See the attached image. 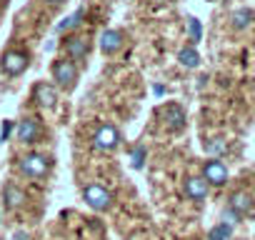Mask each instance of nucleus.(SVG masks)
Wrapping results in <instances>:
<instances>
[{
	"label": "nucleus",
	"mask_w": 255,
	"mask_h": 240,
	"mask_svg": "<svg viewBox=\"0 0 255 240\" xmlns=\"http://www.w3.org/2000/svg\"><path fill=\"white\" fill-rule=\"evenodd\" d=\"M0 240H3V238H0Z\"/></svg>",
	"instance_id": "cd10ccee"
},
{
	"label": "nucleus",
	"mask_w": 255,
	"mask_h": 240,
	"mask_svg": "<svg viewBox=\"0 0 255 240\" xmlns=\"http://www.w3.org/2000/svg\"><path fill=\"white\" fill-rule=\"evenodd\" d=\"M203 180L210 185V188H223L228 180H230V170L228 165L223 163V158H208L203 163Z\"/></svg>",
	"instance_id": "423d86ee"
},
{
	"label": "nucleus",
	"mask_w": 255,
	"mask_h": 240,
	"mask_svg": "<svg viewBox=\"0 0 255 240\" xmlns=\"http://www.w3.org/2000/svg\"><path fill=\"white\" fill-rule=\"evenodd\" d=\"M208 240H233V225L218 220V223L208 230Z\"/></svg>",
	"instance_id": "dca6fc26"
},
{
	"label": "nucleus",
	"mask_w": 255,
	"mask_h": 240,
	"mask_svg": "<svg viewBox=\"0 0 255 240\" xmlns=\"http://www.w3.org/2000/svg\"><path fill=\"white\" fill-rule=\"evenodd\" d=\"M183 193H185L188 200L203 203V200L210 195V185L203 180V175H188V178L183 180Z\"/></svg>",
	"instance_id": "9d476101"
},
{
	"label": "nucleus",
	"mask_w": 255,
	"mask_h": 240,
	"mask_svg": "<svg viewBox=\"0 0 255 240\" xmlns=\"http://www.w3.org/2000/svg\"><path fill=\"white\" fill-rule=\"evenodd\" d=\"M130 165L135 170H140L145 165V145H133L130 148Z\"/></svg>",
	"instance_id": "412c9836"
},
{
	"label": "nucleus",
	"mask_w": 255,
	"mask_h": 240,
	"mask_svg": "<svg viewBox=\"0 0 255 240\" xmlns=\"http://www.w3.org/2000/svg\"><path fill=\"white\" fill-rule=\"evenodd\" d=\"M205 150L210 153V158H223L228 153V143L223 138H213V140L205 143Z\"/></svg>",
	"instance_id": "6ab92c4d"
},
{
	"label": "nucleus",
	"mask_w": 255,
	"mask_h": 240,
	"mask_svg": "<svg viewBox=\"0 0 255 240\" xmlns=\"http://www.w3.org/2000/svg\"><path fill=\"white\" fill-rule=\"evenodd\" d=\"M123 43H125V33L118 30V28H108V30H103L98 48H100L103 55H115V53L123 50Z\"/></svg>",
	"instance_id": "9b49d317"
},
{
	"label": "nucleus",
	"mask_w": 255,
	"mask_h": 240,
	"mask_svg": "<svg viewBox=\"0 0 255 240\" xmlns=\"http://www.w3.org/2000/svg\"><path fill=\"white\" fill-rule=\"evenodd\" d=\"M10 133H13V123H10V120H3V130H0V140H8L10 138Z\"/></svg>",
	"instance_id": "5701e85b"
},
{
	"label": "nucleus",
	"mask_w": 255,
	"mask_h": 240,
	"mask_svg": "<svg viewBox=\"0 0 255 240\" xmlns=\"http://www.w3.org/2000/svg\"><path fill=\"white\" fill-rule=\"evenodd\" d=\"M155 3H165V0H155Z\"/></svg>",
	"instance_id": "bb28decb"
},
{
	"label": "nucleus",
	"mask_w": 255,
	"mask_h": 240,
	"mask_svg": "<svg viewBox=\"0 0 255 240\" xmlns=\"http://www.w3.org/2000/svg\"><path fill=\"white\" fill-rule=\"evenodd\" d=\"M83 18H85V8H78V10H75L73 15H68V18H65V20H63V23H60L55 30H58V33H68V30L78 28V25L83 23Z\"/></svg>",
	"instance_id": "f3484780"
},
{
	"label": "nucleus",
	"mask_w": 255,
	"mask_h": 240,
	"mask_svg": "<svg viewBox=\"0 0 255 240\" xmlns=\"http://www.w3.org/2000/svg\"><path fill=\"white\" fill-rule=\"evenodd\" d=\"M18 170H20V175H25L30 180H43L53 170V158L50 155H43V153H28V155L20 158Z\"/></svg>",
	"instance_id": "f257e3e1"
},
{
	"label": "nucleus",
	"mask_w": 255,
	"mask_h": 240,
	"mask_svg": "<svg viewBox=\"0 0 255 240\" xmlns=\"http://www.w3.org/2000/svg\"><path fill=\"white\" fill-rule=\"evenodd\" d=\"M63 50H65V58H70V60L75 63V60H85V58L90 55L93 45H90V40L83 38V35H68V38L63 40Z\"/></svg>",
	"instance_id": "1a4fd4ad"
},
{
	"label": "nucleus",
	"mask_w": 255,
	"mask_h": 240,
	"mask_svg": "<svg viewBox=\"0 0 255 240\" xmlns=\"http://www.w3.org/2000/svg\"><path fill=\"white\" fill-rule=\"evenodd\" d=\"M250 23H253V10H250V8H240V10L233 13V25H235L238 30H245Z\"/></svg>",
	"instance_id": "a211bd4d"
},
{
	"label": "nucleus",
	"mask_w": 255,
	"mask_h": 240,
	"mask_svg": "<svg viewBox=\"0 0 255 240\" xmlns=\"http://www.w3.org/2000/svg\"><path fill=\"white\" fill-rule=\"evenodd\" d=\"M43 3H45V5H63L65 0H43Z\"/></svg>",
	"instance_id": "a878e982"
},
{
	"label": "nucleus",
	"mask_w": 255,
	"mask_h": 240,
	"mask_svg": "<svg viewBox=\"0 0 255 240\" xmlns=\"http://www.w3.org/2000/svg\"><path fill=\"white\" fill-rule=\"evenodd\" d=\"M178 63H180L183 68H188V70L198 68V65H200V53H198V48H195V45H183V48L178 50Z\"/></svg>",
	"instance_id": "2eb2a0df"
},
{
	"label": "nucleus",
	"mask_w": 255,
	"mask_h": 240,
	"mask_svg": "<svg viewBox=\"0 0 255 240\" xmlns=\"http://www.w3.org/2000/svg\"><path fill=\"white\" fill-rule=\"evenodd\" d=\"M188 38H190V45L203 38V23L198 18H193V15L188 18Z\"/></svg>",
	"instance_id": "aec40b11"
},
{
	"label": "nucleus",
	"mask_w": 255,
	"mask_h": 240,
	"mask_svg": "<svg viewBox=\"0 0 255 240\" xmlns=\"http://www.w3.org/2000/svg\"><path fill=\"white\" fill-rule=\"evenodd\" d=\"M13 240H30V233H25V230H18V233L13 235Z\"/></svg>",
	"instance_id": "b1692460"
},
{
	"label": "nucleus",
	"mask_w": 255,
	"mask_h": 240,
	"mask_svg": "<svg viewBox=\"0 0 255 240\" xmlns=\"http://www.w3.org/2000/svg\"><path fill=\"white\" fill-rule=\"evenodd\" d=\"M153 93H155V95H165V88H163V85H153Z\"/></svg>",
	"instance_id": "393cba45"
},
{
	"label": "nucleus",
	"mask_w": 255,
	"mask_h": 240,
	"mask_svg": "<svg viewBox=\"0 0 255 240\" xmlns=\"http://www.w3.org/2000/svg\"><path fill=\"white\" fill-rule=\"evenodd\" d=\"M120 140H123L120 138V130L115 125H110V123L98 125L95 133H93V148L98 153H113V150H118Z\"/></svg>",
	"instance_id": "39448f33"
},
{
	"label": "nucleus",
	"mask_w": 255,
	"mask_h": 240,
	"mask_svg": "<svg viewBox=\"0 0 255 240\" xmlns=\"http://www.w3.org/2000/svg\"><path fill=\"white\" fill-rule=\"evenodd\" d=\"M30 65V55L28 50H20V48H10L0 55V73L8 75V78H18L28 70Z\"/></svg>",
	"instance_id": "7ed1b4c3"
},
{
	"label": "nucleus",
	"mask_w": 255,
	"mask_h": 240,
	"mask_svg": "<svg viewBox=\"0 0 255 240\" xmlns=\"http://www.w3.org/2000/svg\"><path fill=\"white\" fill-rule=\"evenodd\" d=\"M15 138L23 145H35L43 138V123L38 118H23L18 123V128H15Z\"/></svg>",
	"instance_id": "0eeeda50"
},
{
	"label": "nucleus",
	"mask_w": 255,
	"mask_h": 240,
	"mask_svg": "<svg viewBox=\"0 0 255 240\" xmlns=\"http://www.w3.org/2000/svg\"><path fill=\"white\" fill-rule=\"evenodd\" d=\"M228 208H230L233 213H238L240 218H245V215H250L253 208H255V195H253L250 190H235V193H230V198H228Z\"/></svg>",
	"instance_id": "ddd939ff"
},
{
	"label": "nucleus",
	"mask_w": 255,
	"mask_h": 240,
	"mask_svg": "<svg viewBox=\"0 0 255 240\" xmlns=\"http://www.w3.org/2000/svg\"><path fill=\"white\" fill-rule=\"evenodd\" d=\"M33 103L43 110H50L58 105V88L48 80H40L33 85Z\"/></svg>",
	"instance_id": "6e6552de"
},
{
	"label": "nucleus",
	"mask_w": 255,
	"mask_h": 240,
	"mask_svg": "<svg viewBox=\"0 0 255 240\" xmlns=\"http://www.w3.org/2000/svg\"><path fill=\"white\" fill-rule=\"evenodd\" d=\"M23 203H25V190L13 180L5 183L3 185V205L8 210H18V208H23Z\"/></svg>",
	"instance_id": "4468645a"
},
{
	"label": "nucleus",
	"mask_w": 255,
	"mask_h": 240,
	"mask_svg": "<svg viewBox=\"0 0 255 240\" xmlns=\"http://www.w3.org/2000/svg\"><path fill=\"white\" fill-rule=\"evenodd\" d=\"M160 118H163V123L170 133H180L185 128V110L178 105V103H168L163 110H160Z\"/></svg>",
	"instance_id": "f8f14e48"
},
{
	"label": "nucleus",
	"mask_w": 255,
	"mask_h": 240,
	"mask_svg": "<svg viewBox=\"0 0 255 240\" xmlns=\"http://www.w3.org/2000/svg\"><path fill=\"white\" fill-rule=\"evenodd\" d=\"M83 200L88 208H93L95 213H105L113 208V193L103 185V183H88L83 188Z\"/></svg>",
	"instance_id": "20e7f679"
},
{
	"label": "nucleus",
	"mask_w": 255,
	"mask_h": 240,
	"mask_svg": "<svg viewBox=\"0 0 255 240\" xmlns=\"http://www.w3.org/2000/svg\"><path fill=\"white\" fill-rule=\"evenodd\" d=\"M50 75H53V85L60 88V90H65V93L75 90V85H78V65H75L70 58H58V60H53Z\"/></svg>",
	"instance_id": "f03ea898"
},
{
	"label": "nucleus",
	"mask_w": 255,
	"mask_h": 240,
	"mask_svg": "<svg viewBox=\"0 0 255 240\" xmlns=\"http://www.w3.org/2000/svg\"><path fill=\"white\" fill-rule=\"evenodd\" d=\"M220 220H223V223H228V225H235V223H240L243 218H240L238 213H233V210L225 205V210H223V218H220Z\"/></svg>",
	"instance_id": "4be33fe9"
}]
</instances>
